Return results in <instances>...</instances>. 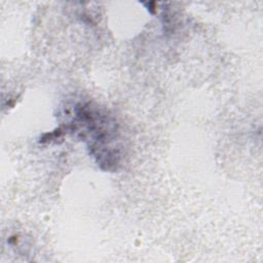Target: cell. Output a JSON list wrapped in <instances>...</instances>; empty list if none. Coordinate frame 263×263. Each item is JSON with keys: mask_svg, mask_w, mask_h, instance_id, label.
<instances>
[{"mask_svg": "<svg viewBox=\"0 0 263 263\" xmlns=\"http://www.w3.org/2000/svg\"><path fill=\"white\" fill-rule=\"evenodd\" d=\"M74 118L67 123L63 133L78 132L87 142L90 154L98 164L107 171L116 170L121 155L118 130L114 119L91 103H79L74 108Z\"/></svg>", "mask_w": 263, "mask_h": 263, "instance_id": "obj_1", "label": "cell"}]
</instances>
